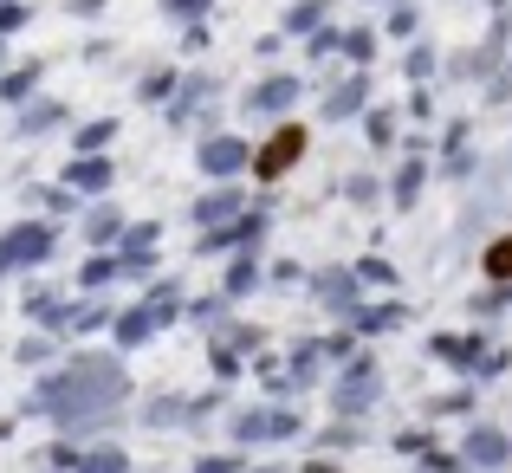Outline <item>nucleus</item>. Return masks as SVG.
Segmentation results:
<instances>
[{"label": "nucleus", "mask_w": 512, "mask_h": 473, "mask_svg": "<svg viewBox=\"0 0 512 473\" xmlns=\"http://www.w3.org/2000/svg\"><path fill=\"white\" fill-rule=\"evenodd\" d=\"M305 150H312V130H305V124H273L260 137V150H253L247 169L260 175V182H286V175L305 162Z\"/></svg>", "instance_id": "1"}, {"label": "nucleus", "mask_w": 512, "mask_h": 473, "mask_svg": "<svg viewBox=\"0 0 512 473\" xmlns=\"http://www.w3.org/2000/svg\"><path fill=\"white\" fill-rule=\"evenodd\" d=\"M480 273H487L493 286H512V234H500L487 253H480Z\"/></svg>", "instance_id": "2"}, {"label": "nucleus", "mask_w": 512, "mask_h": 473, "mask_svg": "<svg viewBox=\"0 0 512 473\" xmlns=\"http://www.w3.org/2000/svg\"><path fill=\"white\" fill-rule=\"evenodd\" d=\"M240 162H253L240 143H214V150H201V169H240Z\"/></svg>", "instance_id": "3"}, {"label": "nucleus", "mask_w": 512, "mask_h": 473, "mask_svg": "<svg viewBox=\"0 0 512 473\" xmlns=\"http://www.w3.org/2000/svg\"><path fill=\"white\" fill-rule=\"evenodd\" d=\"M318 13H325V0H299V7H292V13H286V26H299V33H305V26H312V20H318Z\"/></svg>", "instance_id": "4"}, {"label": "nucleus", "mask_w": 512, "mask_h": 473, "mask_svg": "<svg viewBox=\"0 0 512 473\" xmlns=\"http://www.w3.org/2000/svg\"><path fill=\"white\" fill-rule=\"evenodd\" d=\"M286 98H292V85H286V78H273V85L260 91V104H266V111H279V104H286Z\"/></svg>", "instance_id": "5"}, {"label": "nucleus", "mask_w": 512, "mask_h": 473, "mask_svg": "<svg viewBox=\"0 0 512 473\" xmlns=\"http://www.w3.org/2000/svg\"><path fill=\"white\" fill-rule=\"evenodd\" d=\"M195 7H208V0H169V13H195Z\"/></svg>", "instance_id": "6"}]
</instances>
